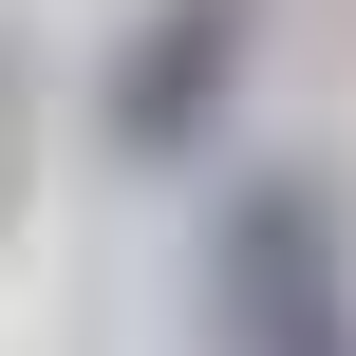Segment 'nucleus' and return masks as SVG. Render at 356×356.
<instances>
[{
  "instance_id": "f257e3e1",
  "label": "nucleus",
  "mask_w": 356,
  "mask_h": 356,
  "mask_svg": "<svg viewBox=\"0 0 356 356\" xmlns=\"http://www.w3.org/2000/svg\"><path fill=\"white\" fill-rule=\"evenodd\" d=\"M225 338L244 356H338V263H319V207L300 188H244L225 207Z\"/></svg>"
},
{
  "instance_id": "f03ea898",
  "label": "nucleus",
  "mask_w": 356,
  "mask_h": 356,
  "mask_svg": "<svg viewBox=\"0 0 356 356\" xmlns=\"http://www.w3.org/2000/svg\"><path fill=\"white\" fill-rule=\"evenodd\" d=\"M225 75H244V0H169V19L131 38V75H113V131H131V150H188Z\"/></svg>"
}]
</instances>
